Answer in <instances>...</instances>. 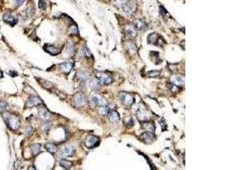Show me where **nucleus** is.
Listing matches in <instances>:
<instances>
[{"instance_id":"58836bf2","label":"nucleus","mask_w":227,"mask_h":170,"mask_svg":"<svg viewBox=\"0 0 227 170\" xmlns=\"http://www.w3.org/2000/svg\"><path fill=\"white\" fill-rule=\"evenodd\" d=\"M2 77H3V73H2V72L0 71V78H2Z\"/></svg>"},{"instance_id":"7ed1b4c3","label":"nucleus","mask_w":227,"mask_h":170,"mask_svg":"<svg viewBox=\"0 0 227 170\" xmlns=\"http://www.w3.org/2000/svg\"><path fill=\"white\" fill-rule=\"evenodd\" d=\"M96 78L99 81V83L101 84L104 85H107L110 84L112 82V78L111 76H110L108 73L104 72V71H99L96 73Z\"/></svg>"},{"instance_id":"473e14b6","label":"nucleus","mask_w":227,"mask_h":170,"mask_svg":"<svg viewBox=\"0 0 227 170\" xmlns=\"http://www.w3.org/2000/svg\"><path fill=\"white\" fill-rule=\"evenodd\" d=\"M34 13H35V9L33 8V7H31L29 8L27 11V15L28 16V17H32L33 15H34Z\"/></svg>"},{"instance_id":"72a5a7b5","label":"nucleus","mask_w":227,"mask_h":170,"mask_svg":"<svg viewBox=\"0 0 227 170\" xmlns=\"http://www.w3.org/2000/svg\"><path fill=\"white\" fill-rule=\"evenodd\" d=\"M39 7L41 10H45L46 9V3L44 0H39Z\"/></svg>"},{"instance_id":"2f4dec72","label":"nucleus","mask_w":227,"mask_h":170,"mask_svg":"<svg viewBox=\"0 0 227 170\" xmlns=\"http://www.w3.org/2000/svg\"><path fill=\"white\" fill-rule=\"evenodd\" d=\"M7 109V103L4 101H0V111L4 113Z\"/></svg>"},{"instance_id":"0eeeda50","label":"nucleus","mask_w":227,"mask_h":170,"mask_svg":"<svg viewBox=\"0 0 227 170\" xmlns=\"http://www.w3.org/2000/svg\"><path fill=\"white\" fill-rule=\"evenodd\" d=\"M86 103V97L84 94H81V93H78V94H76L73 97V104L78 106V107H81V106H83Z\"/></svg>"},{"instance_id":"f8f14e48","label":"nucleus","mask_w":227,"mask_h":170,"mask_svg":"<svg viewBox=\"0 0 227 170\" xmlns=\"http://www.w3.org/2000/svg\"><path fill=\"white\" fill-rule=\"evenodd\" d=\"M4 20L10 25H15L17 22V19L11 14V12L8 11L4 15Z\"/></svg>"},{"instance_id":"bb28decb","label":"nucleus","mask_w":227,"mask_h":170,"mask_svg":"<svg viewBox=\"0 0 227 170\" xmlns=\"http://www.w3.org/2000/svg\"><path fill=\"white\" fill-rule=\"evenodd\" d=\"M69 33L72 35H77L78 33V27L76 26V24H72L69 28Z\"/></svg>"},{"instance_id":"e433bc0d","label":"nucleus","mask_w":227,"mask_h":170,"mask_svg":"<svg viewBox=\"0 0 227 170\" xmlns=\"http://www.w3.org/2000/svg\"><path fill=\"white\" fill-rule=\"evenodd\" d=\"M112 1H113V3H114L115 4L120 5V6H122V5L126 2V0H112Z\"/></svg>"},{"instance_id":"f257e3e1","label":"nucleus","mask_w":227,"mask_h":170,"mask_svg":"<svg viewBox=\"0 0 227 170\" xmlns=\"http://www.w3.org/2000/svg\"><path fill=\"white\" fill-rule=\"evenodd\" d=\"M6 123L8 124L9 128L12 130H16L19 129L20 127V120L18 118V117H16L15 115L13 114H9L6 118H5Z\"/></svg>"},{"instance_id":"1a4fd4ad","label":"nucleus","mask_w":227,"mask_h":170,"mask_svg":"<svg viewBox=\"0 0 227 170\" xmlns=\"http://www.w3.org/2000/svg\"><path fill=\"white\" fill-rule=\"evenodd\" d=\"M122 9L123 10L128 14V15H132L135 10V5L133 2H125L123 5H122Z\"/></svg>"},{"instance_id":"ddd939ff","label":"nucleus","mask_w":227,"mask_h":170,"mask_svg":"<svg viewBox=\"0 0 227 170\" xmlns=\"http://www.w3.org/2000/svg\"><path fill=\"white\" fill-rule=\"evenodd\" d=\"M43 101L41 100L39 97L38 96H30L27 100V106H29V107H32V106H38L39 104H42Z\"/></svg>"},{"instance_id":"f3484780","label":"nucleus","mask_w":227,"mask_h":170,"mask_svg":"<svg viewBox=\"0 0 227 170\" xmlns=\"http://www.w3.org/2000/svg\"><path fill=\"white\" fill-rule=\"evenodd\" d=\"M39 118L42 121L48 122L50 119L51 115H50V112L46 109H41V110H39Z\"/></svg>"},{"instance_id":"c756f323","label":"nucleus","mask_w":227,"mask_h":170,"mask_svg":"<svg viewBox=\"0 0 227 170\" xmlns=\"http://www.w3.org/2000/svg\"><path fill=\"white\" fill-rule=\"evenodd\" d=\"M99 112L100 114H102V115H106V114H107L109 112V108L106 106H99Z\"/></svg>"},{"instance_id":"423d86ee","label":"nucleus","mask_w":227,"mask_h":170,"mask_svg":"<svg viewBox=\"0 0 227 170\" xmlns=\"http://www.w3.org/2000/svg\"><path fill=\"white\" fill-rule=\"evenodd\" d=\"M91 101H92V103H93L94 105H96V106H106V104H107L106 100L103 96H101L100 94H97L92 95Z\"/></svg>"},{"instance_id":"4be33fe9","label":"nucleus","mask_w":227,"mask_h":170,"mask_svg":"<svg viewBox=\"0 0 227 170\" xmlns=\"http://www.w3.org/2000/svg\"><path fill=\"white\" fill-rule=\"evenodd\" d=\"M100 84L101 83H99V81L97 78H94L93 80H91V82H90V88L92 90H98L100 87Z\"/></svg>"},{"instance_id":"393cba45","label":"nucleus","mask_w":227,"mask_h":170,"mask_svg":"<svg viewBox=\"0 0 227 170\" xmlns=\"http://www.w3.org/2000/svg\"><path fill=\"white\" fill-rule=\"evenodd\" d=\"M67 52L68 53L69 55H72L73 53H74V46H73V43L71 41H69V43H67Z\"/></svg>"},{"instance_id":"6e6552de","label":"nucleus","mask_w":227,"mask_h":170,"mask_svg":"<svg viewBox=\"0 0 227 170\" xmlns=\"http://www.w3.org/2000/svg\"><path fill=\"white\" fill-rule=\"evenodd\" d=\"M136 34H137V31H136L135 27H134V25L128 24L125 27V35L128 38H129V39L135 38L136 37Z\"/></svg>"},{"instance_id":"9d476101","label":"nucleus","mask_w":227,"mask_h":170,"mask_svg":"<svg viewBox=\"0 0 227 170\" xmlns=\"http://www.w3.org/2000/svg\"><path fill=\"white\" fill-rule=\"evenodd\" d=\"M75 149L71 146H64L60 148V154L63 157H71L74 154Z\"/></svg>"},{"instance_id":"412c9836","label":"nucleus","mask_w":227,"mask_h":170,"mask_svg":"<svg viewBox=\"0 0 227 170\" xmlns=\"http://www.w3.org/2000/svg\"><path fill=\"white\" fill-rule=\"evenodd\" d=\"M109 119L111 122H117L120 120V117H119L118 113L115 111H111L109 113Z\"/></svg>"},{"instance_id":"b1692460","label":"nucleus","mask_w":227,"mask_h":170,"mask_svg":"<svg viewBox=\"0 0 227 170\" xmlns=\"http://www.w3.org/2000/svg\"><path fill=\"white\" fill-rule=\"evenodd\" d=\"M126 47H127L128 51H130L132 54H135V53L136 52V50H137V48H136V46L135 45V43H131V42L126 43Z\"/></svg>"},{"instance_id":"2eb2a0df","label":"nucleus","mask_w":227,"mask_h":170,"mask_svg":"<svg viewBox=\"0 0 227 170\" xmlns=\"http://www.w3.org/2000/svg\"><path fill=\"white\" fill-rule=\"evenodd\" d=\"M139 139L146 142V143H151L153 140H154V136L152 135V133H150V132H146V133H143L140 136H139Z\"/></svg>"},{"instance_id":"4c0bfd02","label":"nucleus","mask_w":227,"mask_h":170,"mask_svg":"<svg viewBox=\"0 0 227 170\" xmlns=\"http://www.w3.org/2000/svg\"><path fill=\"white\" fill-rule=\"evenodd\" d=\"M15 1L16 4H17L18 6H20L21 4H23V3H24L25 0H15Z\"/></svg>"},{"instance_id":"f03ea898","label":"nucleus","mask_w":227,"mask_h":170,"mask_svg":"<svg viewBox=\"0 0 227 170\" xmlns=\"http://www.w3.org/2000/svg\"><path fill=\"white\" fill-rule=\"evenodd\" d=\"M148 43H152V44H157L160 46H163L164 44H166L165 41L163 40V38L156 32L151 33L148 36Z\"/></svg>"},{"instance_id":"cd10ccee","label":"nucleus","mask_w":227,"mask_h":170,"mask_svg":"<svg viewBox=\"0 0 227 170\" xmlns=\"http://www.w3.org/2000/svg\"><path fill=\"white\" fill-rule=\"evenodd\" d=\"M144 129L146 130V131L150 132V133H153L154 130H155L154 125H153L152 123H146V124L144 125Z\"/></svg>"},{"instance_id":"5701e85b","label":"nucleus","mask_w":227,"mask_h":170,"mask_svg":"<svg viewBox=\"0 0 227 170\" xmlns=\"http://www.w3.org/2000/svg\"><path fill=\"white\" fill-rule=\"evenodd\" d=\"M45 148H46V150H48L49 152L52 153V154L55 153L56 150H57L56 146H55L53 143H47V144L45 145Z\"/></svg>"},{"instance_id":"7c9ffc66","label":"nucleus","mask_w":227,"mask_h":170,"mask_svg":"<svg viewBox=\"0 0 227 170\" xmlns=\"http://www.w3.org/2000/svg\"><path fill=\"white\" fill-rule=\"evenodd\" d=\"M138 118L141 121H146L149 119V117L146 115V112H140L139 114H138Z\"/></svg>"},{"instance_id":"aec40b11","label":"nucleus","mask_w":227,"mask_h":170,"mask_svg":"<svg viewBox=\"0 0 227 170\" xmlns=\"http://www.w3.org/2000/svg\"><path fill=\"white\" fill-rule=\"evenodd\" d=\"M60 165L65 169H71L72 166H73V163L69 160H67V159H61L60 161Z\"/></svg>"},{"instance_id":"20e7f679","label":"nucleus","mask_w":227,"mask_h":170,"mask_svg":"<svg viewBox=\"0 0 227 170\" xmlns=\"http://www.w3.org/2000/svg\"><path fill=\"white\" fill-rule=\"evenodd\" d=\"M119 98H120V100L121 102L124 105V106H131L134 101H135V99H134V96L130 94H128V93H125V92H123L119 94Z\"/></svg>"},{"instance_id":"f704fd0d","label":"nucleus","mask_w":227,"mask_h":170,"mask_svg":"<svg viewBox=\"0 0 227 170\" xmlns=\"http://www.w3.org/2000/svg\"><path fill=\"white\" fill-rule=\"evenodd\" d=\"M32 128L31 127V126H27L25 130H24V133L27 134V135H30V134H32Z\"/></svg>"},{"instance_id":"c9c22d12","label":"nucleus","mask_w":227,"mask_h":170,"mask_svg":"<svg viewBox=\"0 0 227 170\" xmlns=\"http://www.w3.org/2000/svg\"><path fill=\"white\" fill-rule=\"evenodd\" d=\"M83 55H84L85 56H88V57H89V56L91 55L90 51H89V50L86 46H83Z\"/></svg>"},{"instance_id":"a878e982","label":"nucleus","mask_w":227,"mask_h":170,"mask_svg":"<svg viewBox=\"0 0 227 170\" xmlns=\"http://www.w3.org/2000/svg\"><path fill=\"white\" fill-rule=\"evenodd\" d=\"M31 149H32V153H33L34 155H37V154H38V153L40 151L41 146H40L39 144H33V145H32Z\"/></svg>"},{"instance_id":"9b49d317","label":"nucleus","mask_w":227,"mask_h":170,"mask_svg":"<svg viewBox=\"0 0 227 170\" xmlns=\"http://www.w3.org/2000/svg\"><path fill=\"white\" fill-rule=\"evenodd\" d=\"M43 50H45L47 53L52 55H56L60 54V50L59 48H57L54 45H51V44H45L44 47H43Z\"/></svg>"},{"instance_id":"dca6fc26","label":"nucleus","mask_w":227,"mask_h":170,"mask_svg":"<svg viewBox=\"0 0 227 170\" xmlns=\"http://www.w3.org/2000/svg\"><path fill=\"white\" fill-rule=\"evenodd\" d=\"M133 25H134V27H135V29L139 31L144 30V29H146V27H147L146 24V22L143 21L141 19H136V20H134V24H133Z\"/></svg>"},{"instance_id":"a211bd4d","label":"nucleus","mask_w":227,"mask_h":170,"mask_svg":"<svg viewBox=\"0 0 227 170\" xmlns=\"http://www.w3.org/2000/svg\"><path fill=\"white\" fill-rule=\"evenodd\" d=\"M78 78H79V81L81 82L82 86L85 87L86 82L88 80V73H86L85 71H80L78 75Z\"/></svg>"},{"instance_id":"c85d7f7f","label":"nucleus","mask_w":227,"mask_h":170,"mask_svg":"<svg viewBox=\"0 0 227 170\" xmlns=\"http://www.w3.org/2000/svg\"><path fill=\"white\" fill-rule=\"evenodd\" d=\"M160 71H149L148 73V76L149 77H151V78H158L159 76H160Z\"/></svg>"},{"instance_id":"39448f33","label":"nucleus","mask_w":227,"mask_h":170,"mask_svg":"<svg viewBox=\"0 0 227 170\" xmlns=\"http://www.w3.org/2000/svg\"><path fill=\"white\" fill-rule=\"evenodd\" d=\"M99 143V137L95 135H89L85 140V146L87 148H94L96 147Z\"/></svg>"},{"instance_id":"4468645a","label":"nucleus","mask_w":227,"mask_h":170,"mask_svg":"<svg viewBox=\"0 0 227 170\" xmlns=\"http://www.w3.org/2000/svg\"><path fill=\"white\" fill-rule=\"evenodd\" d=\"M73 67V62L71 61H64L60 65V68L65 73H68Z\"/></svg>"},{"instance_id":"6ab92c4d","label":"nucleus","mask_w":227,"mask_h":170,"mask_svg":"<svg viewBox=\"0 0 227 170\" xmlns=\"http://www.w3.org/2000/svg\"><path fill=\"white\" fill-rule=\"evenodd\" d=\"M171 82L175 86H184L185 84V80L181 77H174L171 78Z\"/></svg>"}]
</instances>
